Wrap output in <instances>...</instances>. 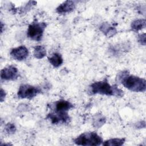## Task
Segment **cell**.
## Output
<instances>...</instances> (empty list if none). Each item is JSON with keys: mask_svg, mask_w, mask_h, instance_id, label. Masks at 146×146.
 <instances>
[{"mask_svg": "<svg viewBox=\"0 0 146 146\" xmlns=\"http://www.w3.org/2000/svg\"><path fill=\"white\" fill-rule=\"evenodd\" d=\"M89 91L92 95L100 94L117 97H121L124 95L123 91L117 86H111L106 80L93 83L90 87Z\"/></svg>", "mask_w": 146, "mask_h": 146, "instance_id": "1", "label": "cell"}, {"mask_svg": "<svg viewBox=\"0 0 146 146\" xmlns=\"http://www.w3.org/2000/svg\"><path fill=\"white\" fill-rule=\"evenodd\" d=\"M117 78L124 87L131 91L144 92L145 91V80L134 75H129L127 71L120 73Z\"/></svg>", "mask_w": 146, "mask_h": 146, "instance_id": "2", "label": "cell"}, {"mask_svg": "<svg viewBox=\"0 0 146 146\" xmlns=\"http://www.w3.org/2000/svg\"><path fill=\"white\" fill-rule=\"evenodd\" d=\"M78 145H100L103 143L102 138L95 132H88L80 134L74 140Z\"/></svg>", "mask_w": 146, "mask_h": 146, "instance_id": "3", "label": "cell"}, {"mask_svg": "<svg viewBox=\"0 0 146 146\" xmlns=\"http://www.w3.org/2000/svg\"><path fill=\"white\" fill-rule=\"evenodd\" d=\"M47 24L45 22H33L29 26L27 35L32 40L39 41L41 40Z\"/></svg>", "mask_w": 146, "mask_h": 146, "instance_id": "4", "label": "cell"}, {"mask_svg": "<svg viewBox=\"0 0 146 146\" xmlns=\"http://www.w3.org/2000/svg\"><path fill=\"white\" fill-rule=\"evenodd\" d=\"M41 92V90L39 87H36L29 84H22L20 86L17 95L21 99H31L36 96Z\"/></svg>", "mask_w": 146, "mask_h": 146, "instance_id": "5", "label": "cell"}, {"mask_svg": "<svg viewBox=\"0 0 146 146\" xmlns=\"http://www.w3.org/2000/svg\"><path fill=\"white\" fill-rule=\"evenodd\" d=\"M19 76V72L17 67L10 65L3 68L1 71V78L5 80H15Z\"/></svg>", "mask_w": 146, "mask_h": 146, "instance_id": "6", "label": "cell"}, {"mask_svg": "<svg viewBox=\"0 0 146 146\" xmlns=\"http://www.w3.org/2000/svg\"><path fill=\"white\" fill-rule=\"evenodd\" d=\"M47 118L50 119L52 124L67 123L70 120V117L67 112H59L53 111L50 112L47 116Z\"/></svg>", "mask_w": 146, "mask_h": 146, "instance_id": "7", "label": "cell"}, {"mask_svg": "<svg viewBox=\"0 0 146 146\" xmlns=\"http://www.w3.org/2000/svg\"><path fill=\"white\" fill-rule=\"evenodd\" d=\"M11 56L15 60L21 61L29 55V50L25 46H21L13 48L10 52Z\"/></svg>", "mask_w": 146, "mask_h": 146, "instance_id": "8", "label": "cell"}, {"mask_svg": "<svg viewBox=\"0 0 146 146\" xmlns=\"http://www.w3.org/2000/svg\"><path fill=\"white\" fill-rule=\"evenodd\" d=\"M73 108V104L70 102L64 100L57 101L54 104V111L59 112H67L70 109Z\"/></svg>", "mask_w": 146, "mask_h": 146, "instance_id": "9", "label": "cell"}, {"mask_svg": "<svg viewBox=\"0 0 146 146\" xmlns=\"http://www.w3.org/2000/svg\"><path fill=\"white\" fill-rule=\"evenodd\" d=\"M75 7V3L73 1H66L61 3L57 8L56 12L58 14H66L70 13Z\"/></svg>", "mask_w": 146, "mask_h": 146, "instance_id": "10", "label": "cell"}, {"mask_svg": "<svg viewBox=\"0 0 146 146\" xmlns=\"http://www.w3.org/2000/svg\"><path fill=\"white\" fill-rule=\"evenodd\" d=\"M50 64L54 67H58L62 65L63 62L61 55L59 53H54L50 57L48 58Z\"/></svg>", "mask_w": 146, "mask_h": 146, "instance_id": "11", "label": "cell"}, {"mask_svg": "<svg viewBox=\"0 0 146 146\" xmlns=\"http://www.w3.org/2000/svg\"><path fill=\"white\" fill-rule=\"evenodd\" d=\"M100 30L107 37H111L116 33V29L113 27H111L107 23H103L100 27Z\"/></svg>", "mask_w": 146, "mask_h": 146, "instance_id": "12", "label": "cell"}, {"mask_svg": "<svg viewBox=\"0 0 146 146\" xmlns=\"http://www.w3.org/2000/svg\"><path fill=\"white\" fill-rule=\"evenodd\" d=\"M125 142L124 138H114L103 141L102 143L104 146H120Z\"/></svg>", "mask_w": 146, "mask_h": 146, "instance_id": "13", "label": "cell"}, {"mask_svg": "<svg viewBox=\"0 0 146 146\" xmlns=\"http://www.w3.org/2000/svg\"><path fill=\"white\" fill-rule=\"evenodd\" d=\"M145 19H139L133 21L131 23V28L133 30L139 31L145 27Z\"/></svg>", "mask_w": 146, "mask_h": 146, "instance_id": "14", "label": "cell"}, {"mask_svg": "<svg viewBox=\"0 0 146 146\" xmlns=\"http://www.w3.org/2000/svg\"><path fill=\"white\" fill-rule=\"evenodd\" d=\"M46 55V50L43 46H36L34 49V56L36 59H42Z\"/></svg>", "mask_w": 146, "mask_h": 146, "instance_id": "15", "label": "cell"}, {"mask_svg": "<svg viewBox=\"0 0 146 146\" xmlns=\"http://www.w3.org/2000/svg\"><path fill=\"white\" fill-rule=\"evenodd\" d=\"M94 123L95 124V127H101L102 124H103L105 121V118L104 117H102L101 116L98 115V116H96V118L94 119Z\"/></svg>", "mask_w": 146, "mask_h": 146, "instance_id": "16", "label": "cell"}, {"mask_svg": "<svg viewBox=\"0 0 146 146\" xmlns=\"http://www.w3.org/2000/svg\"><path fill=\"white\" fill-rule=\"evenodd\" d=\"M5 131L7 133L11 134L15 132L16 127L14 124L8 123L5 127Z\"/></svg>", "mask_w": 146, "mask_h": 146, "instance_id": "17", "label": "cell"}, {"mask_svg": "<svg viewBox=\"0 0 146 146\" xmlns=\"http://www.w3.org/2000/svg\"><path fill=\"white\" fill-rule=\"evenodd\" d=\"M137 40L141 44L145 46V34L143 33L138 35Z\"/></svg>", "mask_w": 146, "mask_h": 146, "instance_id": "18", "label": "cell"}, {"mask_svg": "<svg viewBox=\"0 0 146 146\" xmlns=\"http://www.w3.org/2000/svg\"><path fill=\"white\" fill-rule=\"evenodd\" d=\"M6 94L5 91L2 88H1V94H0V95H1L0 96L1 102H2L5 100V98L6 97Z\"/></svg>", "mask_w": 146, "mask_h": 146, "instance_id": "19", "label": "cell"}]
</instances>
